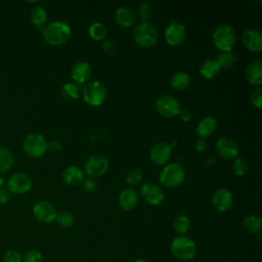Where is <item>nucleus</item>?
<instances>
[{"label":"nucleus","mask_w":262,"mask_h":262,"mask_svg":"<svg viewBox=\"0 0 262 262\" xmlns=\"http://www.w3.org/2000/svg\"><path fill=\"white\" fill-rule=\"evenodd\" d=\"M71 27L68 23L62 20L51 21L42 29L44 40L51 45H60L67 42L71 37Z\"/></svg>","instance_id":"1"},{"label":"nucleus","mask_w":262,"mask_h":262,"mask_svg":"<svg viewBox=\"0 0 262 262\" xmlns=\"http://www.w3.org/2000/svg\"><path fill=\"white\" fill-rule=\"evenodd\" d=\"M220 67L215 58H208L200 66V73L206 79H212L220 72Z\"/></svg>","instance_id":"24"},{"label":"nucleus","mask_w":262,"mask_h":262,"mask_svg":"<svg viewBox=\"0 0 262 262\" xmlns=\"http://www.w3.org/2000/svg\"><path fill=\"white\" fill-rule=\"evenodd\" d=\"M191 83V78L190 76L184 72V71H179L173 74V76L170 79V84L171 86L176 89V90H185L186 88L189 87Z\"/></svg>","instance_id":"25"},{"label":"nucleus","mask_w":262,"mask_h":262,"mask_svg":"<svg viewBox=\"0 0 262 262\" xmlns=\"http://www.w3.org/2000/svg\"><path fill=\"white\" fill-rule=\"evenodd\" d=\"M178 116L180 117V119L183 122H187V121H189L191 119V114L187 110H180Z\"/></svg>","instance_id":"45"},{"label":"nucleus","mask_w":262,"mask_h":262,"mask_svg":"<svg viewBox=\"0 0 262 262\" xmlns=\"http://www.w3.org/2000/svg\"><path fill=\"white\" fill-rule=\"evenodd\" d=\"M106 27L100 21H94L89 27V35L97 41L104 40L106 37Z\"/></svg>","instance_id":"30"},{"label":"nucleus","mask_w":262,"mask_h":262,"mask_svg":"<svg viewBox=\"0 0 262 262\" xmlns=\"http://www.w3.org/2000/svg\"><path fill=\"white\" fill-rule=\"evenodd\" d=\"M216 149L219 156L225 160H231L238 154V145L236 141L228 136H222L217 140Z\"/></svg>","instance_id":"13"},{"label":"nucleus","mask_w":262,"mask_h":262,"mask_svg":"<svg viewBox=\"0 0 262 262\" xmlns=\"http://www.w3.org/2000/svg\"><path fill=\"white\" fill-rule=\"evenodd\" d=\"M232 171L235 175L242 176L245 175L248 171V163L242 158H237L232 163Z\"/></svg>","instance_id":"36"},{"label":"nucleus","mask_w":262,"mask_h":262,"mask_svg":"<svg viewBox=\"0 0 262 262\" xmlns=\"http://www.w3.org/2000/svg\"><path fill=\"white\" fill-rule=\"evenodd\" d=\"M186 38V28L180 21L171 20L165 30V39L170 45H179Z\"/></svg>","instance_id":"12"},{"label":"nucleus","mask_w":262,"mask_h":262,"mask_svg":"<svg viewBox=\"0 0 262 262\" xmlns=\"http://www.w3.org/2000/svg\"><path fill=\"white\" fill-rule=\"evenodd\" d=\"M84 169L87 175L91 177L101 176L106 173L108 169V160L99 154L88 157L84 163Z\"/></svg>","instance_id":"9"},{"label":"nucleus","mask_w":262,"mask_h":262,"mask_svg":"<svg viewBox=\"0 0 262 262\" xmlns=\"http://www.w3.org/2000/svg\"><path fill=\"white\" fill-rule=\"evenodd\" d=\"M243 226L249 233H257L261 230L262 219L257 215H248L243 220Z\"/></svg>","instance_id":"27"},{"label":"nucleus","mask_w":262,"mask_h":262,"mask_svg":"<svg viewBox=\"0 0 262 262\" xmlns=\"http://www.w3.org/2000/svg\"><path fill=\"white\" fill-rule=\"evenodd\" d=\"M125 179L128 184L130 185H136L138 184L142 179V172L138 168H131L127 171Z\"/></svg>","instance_id":"34"},{"label":"nucleus","mask_w":262,"mask_h":262,"mask_svg":"<svg viewBox=\"0 0 262 262\" xmlns=\"http://www.w3.org/2000/svg\"><path fill=\"white\" fill-rule=\"evenodd\" d=\"M6 186V188L12 193H26L32 187V179L24 172H15L9 176Z\"/></svg>","instance_id":"10"},{"label":"nucleus","mask_w":262,"mask_h":262,"mask_svg":"<svg viewBox=\"0 0 262 262\" xmlns=\"http://www.w3.org/2000/svg\"><path fill=\"white\" fill-rule=\"evenodd\" d=\"M215 59L218 62L220 69H228L232 67L236 57L232 51H225L218 54Z\"/></svg>","instance_id":"32"},{"label":"nucleus","mask_w":262,"mask_h":262,"mask_svg":"<svg viewBox=\"0 0 262 262\" xmlns=\"http://www.w3.org/2000/svg\"><path fill=\"white\" fill-rule=\"evenodd\" d=\"M14 165L13 154L6 147L0 146V175L9 171Z\"/></svg>","instance_id":"26"},{"label":"nucleus","mask_w":262,"mask_h":262,"mask_svg":"<svg viewBox=\"0 0 262 262\" xmlns=\"http://www.w3.org/2000/svg\"><path fill=\"white\" fill-rule=\"evenodd\" d=\"M246 79L251 85H261L262 83V62L261 60L251 61L246 69Z\"/></svg>","instance_id":"19"},{"label":"nucleus","mask_w":262,"mask_h":262,"mask_svg":"<svg viewBox=\"0 0 262 262\" xmlns=\"http://www.w3.org/2000/svg\"><path fill=\"white\" fill-rule=\"evenodd\" d=\"M102 48L105 52H112L115 49V43L111 39L102 40Z\"/></svg>","instance_id":"43"},{"label":"nucleus","mask_w":262,"mask_h":262,"mask_svg":"<svg viewBox=\"0 0 262 262\" xmlns=\"http://www.w3.org/2000/svg\"><path fill=\"white\" fill-rule=\"evenodd\" d=\"M217 128V121L214 117L212 116H207L205 118H203L198 126H196V134L201 137V138H206L208 136H210L211 134L214 133V131Z\"/></svg>","instance_id":"23"},{"label":"nucleus","mask_w":262,"mask_h":262,"mask_svg":"<svg viewBox=\"0 0 262 262\" xmlns=\"http://www.w3.org/2000/svg\"><path fill=\"white\" fill-rule=\"evenodd\" d=\"M244 45L253 52H259L262 49V34L256 29H247L243 33Z\"/></svg>","instance_id":"17"},{"label":"nucleus","mask_w":262,"mask_h":262,"mask_svg":"<svg viewBox=\"0 0 262 262\" xmlns=\"http://www.w3.org/2000/svg\"><path fill=\"white\" fill-rule=\"evenodd\" d=\"M61 94L67 99H70V100L77 99L81 94V88L77 83L68 82L62 85Z\"/></svg>","instance_id":"28"},{"label":"nucleus","mask_w":262,"mask_h":262,"mask_svg":"<svg viewBox=\"0 0 262 262\" xmlns=\"http://www.w3.org/2000/svg\"><path fill=\"white\" fill-rule=\"evenodd\" d=\"M250 100H251V103L255 107H257V108L262 107V88L261 87H258L252 91Z\"/></svg>","instance_id":"38"},{"label":"nucleus","mask_w":262,"mask_h":262,"mask_svg":"<svg viewBox=\"0 0 262 262\" xmlns=\"http://www.w3.org/2000/svg\"><path fill=\"white\" fill-rule=\"evenodd\" d=\"M91 73H92L91 67L86 61L76 62L71 70V76L73 80L77 83L87 82L91 77Z\"/></svg>","instance_id":"18"},{"label":"nucleus","mask_w":262,"mask_h":262,"mask_svg":"<svg viewBox=\"0 0 262 262\" xmlns=\"http://www.w3.org/2000/svg\"><path fill=\"white\" fill-rule=\"evenodd\" d=\"M133 39L135 43L143 48H148L155 45L158 39V31L156 27L149 23H139L133 29Z\"/></svg>","instance_id":"4"},{"label":"nucleus","mask_w":262,"mask_h":262,"mask_svg":"<svg viewBox=\"0 0 262 262\" xmlns=\"http://www.w3.org/2000/svg\"><path fill=\"white\" fill-rule=\"evenodd\" d=\"M173 228L179 234L186 233L190 228V220L185 215H178L173 221Z\"/></svg>","instance_id":"31"},{"label":"nucleus","mask_w":262,"mask_h":262,"mask_svg":"<svg viewBox=\"0 0 262 262\" xmlns=\"http://www.w3.org/2000/svg\"><path fill=\"white\" fill-rule=\"evenodd\" d=\"M134 262H147V261H145V260H142V259H138V260H135Z\"/></svg>","instance_id":"46"},{"label":"nucleus","mask_w":262,"mask_h":262,"mask_svg":"<svg viewBox=\"0 0 262 262\" xmlns=\"http://www.w3.org/2000/svg\"><path fill=\"white\" fill-rule=\"evenodd\" d=\"M23 262H44V259L40 251L32 249L26 252L25 256L23 257Z\"/></svg>","instance_id":"37"},{"label":"nucleus","mask_w":262,"mask_h":262,"mask_svg":"<svg viewBox=\"0 0 262 262\" xmlns=\"http://www.w3.org/2000/svg\"><path fill=\"white\" fill-rule=\"evenodd\" d=\"M82 186H83V189H84L86 192H89V193H90V192L95 191V189H96V187H97V182L95 181L94 178L89 177V178L83 180Z\"/></svg>","instance_id":"40"},{"label":"nucleus","mask_w":262,"mask_h":262,"mask_svg":"<svg viewBox=\"0 0 262 262\" xmlns=\"http://www.w3.org/2000/svg\"><path fill=\"white\" fill-rule=\"evenodd\" d=\"M142 198L149 204V205H160L163 203L165 199V194L163 189L155 183H145L142 185L140 189Z\"/></svg>","instance_id":"15"},{"label":"nucleus","mask_w":262,"mask_h":262,"mask_svg":"<svg viewBox=\"0 0 262 262\" xmlns=\"http://www.w3.org/2000/svg\"><path fill=\"white\" fill-rule=\"evenodd\" d=\"M213 42L221 52L231 51L236 42L234 29L227 24L217 26L213 32Z\"/></svg>","instance_id":"2"},{"label":"nucleus","mask_w":262,"mask_h":262,"mask_svg":"<svg viewBox=\"0 0 262 262\" xmlns=\"http://www.w3.org/2000/svg\"><path fill=\"white\" fill-rule=\"evenodd\" d=\"M185 178V170L178 163L166 165L160 174V181L166 187H176L180 185Z\"/></svg>","instance_id":"7"},{"label":"nucleus","mask_w":262,"mask_h":262,"mask_svg":"<svg viewBox=\"0 0 262 262\" xmlns=\"http://www.w3.org/2000/svg\"><path fill=\"white\" fill-rule=\"evenodd\" d=\"M233 203L232 193L226 188L217 189L212 196V205L219 212H226Z\"/></svg>","instance_id":"16"},{"label":"nucleus","mask_w":262,"mask_h":262,"mask_svg":"<svg viewBox=\"0 0 262 262\" xmlns=\"http://www.w3.org/2000/svg\"><path fill=\"white\" fill-rule=\"evenodd\" d=\"M171 252L178 260L188 261L196 255V245L192 238L185 235H179L172 241Z\"/></svg>","instance_id":"3"},{"label":"nucleus","mask_w":262,"mask_h":262,"mask_svg":"<svg viewBox=\"0 0 262 262\" xmlns=\"http://www.w3.org/2000/svg\"><path fill=\"white\" fill-rule=\"evenodd\" d=\"M56 209L53 204L46 200L38 201L33 207L35 219L41 223H51L56 218Z\"/></svg>","instance_id":"11"},{"label":"nucleus","mask_w":262,"mask_h":262,"mask_svg":"<svg viewBox=\"0 0 262 262\" xmlns=\"http://www.w3.org/2000/svg\"><path fill=\"white\" fill-rule=\"evenodd\" d=\"M23 148L30 158H40L47 150V140L41 133L32 132L24 138Z\"/></svg>","instance_id":"5"},{"label":"nucleus","mask_w":262,"mask_h":262,"mask_svg":"<svg viewBox=\"0 0 262 262\" xmlns=\"http://www.w3.org/2000/svg\"><path fill=\"white\" fill-rule=\"evenodd\" d=\"M155 105L157 112L165 118L175 117L179 114L181 110L178 99L169 94L161 95L160 97H158Z\"/></svg>","instance_id":"8"},{"label":"nucleus","mask_w":262,"mask_h":262,"mask_svg":"<svg viewBox=\"0 0 262 262\" xmlns=\"http://www.w3.org/2000/svg\"><path fill=\"white\" fill-rule=\"evenodd\" d=\"M118 202L123 210H132L138 203V194L132 188H125L120 192Z\"/></svg>","instance_id":"21"},{"label":"nucleus","mask_w":262,"mask_h":262,"mask_svg":"<svg viewBox=\"0 0 262 262\" xmlns=\"http://www.w3.org/2000/svg\"><path fill=\"white\" fill-rule=\"evenodd\" d=\"M137 14H138V16H139V18L141 19L142 23L148 21L149 18L151 17V15H152L151 6H150L148 3H146V2H142V3L138 6Z\"/></svg>","instance_id":"35"},{"label":"nucleus","mask_w":262,"mask_h":262,"mask_svg":"<svg viewBox=\"0 0 262 262\" xmlns=\"http://www.w3.org/2000/svg\"><path fill=\"white\" fill-rule=\"evenodd\" d=\"M55 220L57 221V223L64 228L71 227L74 222H75V216L72 212L70 211H61L58 214H56V218Z\"/></svg>","instance_id":"33"},{"label":"nucleus","mask_w":262,"mask_h":262,"mask_svg":"<svg viewBox=\"0 0 262 262\" xmlns=\"http://www.w3.org/2000/svg\"><path fill=\"white\" fill-rule=\"evenodd\" d=\"M171 154H172V147L169 145V143L160 141L155 143L150 147L149 158L152 163L157 165H164L171 158Z\"/></svg>","instance_id":"14"},{"label":"nucleus","mask_w":262,"mask_h":262,"mask_svg":"<svg viewBox=\"0 0 262 262\" xmlns=\"http://www.w3.org/2000/svg\"><path fill=\"white\" fill-rule=\"evenodd\" d=\"M115 20L121 27H130L134 25L136 15L128 6H120L115 12Z\"/></svg>","instance_id":"20"},{"label":"nucleus","mask_w":262,"mask_h":262,"mask_svg":"<svg viewBox=\"0 0 262 262\" xmlns=\"http://www.w3.org/2000/svg\"><path fill=\"white\" fill-rule=\"evenodd\" d=\"M30 18L36 27H42L47 19V12L42 6H35L30 12Z\"/></svg>","instance_id":"29"},{"label":"nucleus","mask_w":262,"mask_h":262,"mask_svg":"<svg viewBox=\"0 0 262 262\" xmlns=\"http://www.w3.org/2000/svg\"><path fill=\"white\" fill-rule=\"evenodd\" d=\"M61 177L68 185H78L84 180V173L77 166H69L62 171Z\"/></svg>","instance_id":"22"},{"label":"nucleus","mask_w":262,"mask_h":262,"mask_svg":"<svg viewBox=\"0 0 262 262\" xmlns=\"http://www.w3.org/2000/svg\"><path fill=\"white\" fill-rule=\"evenodd\" d=\"M194 148H195V150H198V151H205L206 150V148H207V142L203 139V138H201V139H199V140H196L195 141V143H194Z\"/></svg>","instance_id":"44"},{"label":"nucleus","mask_w":262,"mask_h":262,"mask_svg":"<svg viewBox=\"0 0 262 262\" xmlns=\"http://www.w3.org/2000/svg\"><path fill=\"white\" fill-rule=\"evenodd\" d=\"M82 95L84 100L93 106L100 105L106 98L107 90L106 87L100 81H90L87 82L83 89Z\"/></svg>","instance_id":"6"},{"label":"nucleus","mask_w":262,"mask_h":262,"mask_svg":"<svg viewBox=\"0 0 262 262\" xmlns=\"http://www.w3.org/2000/svg\"><path fill=\"white\" fill-rule=\"evenodd\" d=\"M11 198V192L4 187H0V205H6Z\"/></svg>","instance_id":"41"},{"label":"nucleus","mask_w":262,"mask_h":262,"mask_svg":"<svg viewBox=\"0 0 262 262\" xmlns=\"http://www.w3.org/2000/svg\"><path fill=\"white\" fill-rule=\"evenodd\" d=\"M61 143L58 140H52L50 142H47V149H49L52 152H57L61 149Z\"/></svg>","instance_id":"42"},{"label":"nucleus","mask_w":262,"mask_h":262,"mask_svg":"<svg viewBox=\"0 0 262 262\" xmlns=\"http://www.w3.org/2000/svg\"><path fill=\"white\" fill-rule=\"evenodd\" d=\"M4 262H21L23 258L20 254L15 250H8L3 256Z\"/></svg>","instance_id":"39"}]
</instances>
